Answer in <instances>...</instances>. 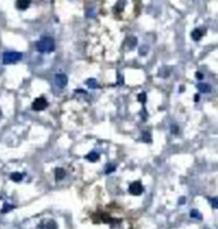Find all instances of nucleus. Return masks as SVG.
<instances>
[{"mask_svg":"<svg viewBox=\"0 0 218 229\" xmlns=\"http://www.w3.org/2000/svg\"><path fill=\"white\" fill-rule=\"evenodd\" d=\"M194 100L198 103V101H199V95H195V96H194Z\"/></svg>","mask_w":218,"mask_h":229,"instance_id":"24","label":"nucleus"},{"mask_svg":"<svg viewBox=\"0 0 218 229\" xmlns=\"http://www.w3.org/2000/svg\"><path fill=\"white\" fill-rule=\"evenodd\" d=\"M22 53L19 51H6L3 54V63L4 64H14L22 59Z\"/></svg>","mask_w":218,"mask_h":229,"instance_id":"2","label":"nucleus"},{"mask_svg":"<svg viewBox=\"0 0 218 229\" xmlns=\"http://www.w3.org/2000/svg\"><path fill=\"white\" fill-rule=\"evenodd\" d=\"M144 54H145V46H143L140 49V55H144Z\"/></svg>","mask_w":218,"mask_h":229,"instance_id":"23","label":"nucleus"},{"mask_svg":"<svg viewBox=\"0 0 218 229\" xmlns=\"http://www.w3.org/2000/svg\"><path fill=\"white\" fill-rule=\"evenodd\" d=\"M203 35H204V31L200 30V28H195V30L191 32V39L194 41H199L203 37Z\"/></svg>","mask_w":218,"mask_h":229,"instance_id":"7","label":"nucleus"},{"mask_svg":"<svg viewBox=\"0 0 218 229\" xmlns=\"http://www.w3.org/2000/svg\"><path fill=\"white\" fill-rule=\"evenodd\" d=\"M210 201H212V206L214 207V209H217L218 207V200L214 197V198H210Z\"/></svg>","mask_w":218,"mask_h":229,"instance_id":"20","label":"nucleus"},{"mask_svg":"<svg viewBox=\"0 0 218 229\" xmlns=\"http://www.w3.org/2000/svg\"><path fill=\"white\" fill-rule=\"evenodd\" d=\"M87 86L91 87V88H97L98 83H97V81L94 80V78H89V80H87Z\"/></svg>","mask_w":218,"mask_h":229,"instance_id":"12","label":"nucleus"},{"mask_svg":"<svg viewBox=\"0 0 218 229\" xmlns=\"http://www.w3.org/2000/svg\"><path fill=\"white\" fill-rule=\"evenodd\" d=\"M12 209H14V205L5 204V205L3 206V209H2V212H3V214H4V212H8V211H10Z\"/></svg>","mask_w":218,"mask_h":229,"instance_id":"14","label":"nucleus"},{"mask_svg":"<svg viewBox=\"0 0 218 229\" xmlns=\"http://www.w3.org/2000/svg\"><path fill=\"white\" fill-rule=\"evenodd\" d=\"M47 106H49V103L45 97H37V99H35V101L32 103V109L36 111L45 110Z\"/></svg>","mask_w":218,"mask_h":229,"instance_id":"3","label":"nucleus"},{"mask_svg":"<svg viewBox=\"0 0 218 229\" xmlns=\"http://www.w3.org/2000/svg\"><path fill=\"white\" fill-rule=\"evenodd\" d=\"M115 169H116V167L112 165V164H110V165H108L107 168H105V173H106V174H110L111 171H114Z\"/></svg>","mask_w":218,"mask_h":229,"instance_id":"17","label":"nucleus"},{"mask_svg":"<svg viewBox=\"0 0 218 229\" xmlns=\"http://www.w3.org/2000/svg\"><path fill=\"white\" fill-rule=\"evenodd\" d=\"M85 159L88 160V161L94 163V161H97V160L100 159V154H98V152H96V151H92V152H89V154H87Z\"/></svg>","mask_w":218,"mask_h":229,"instance_id":"9","label":"nucleus"},{"mask_svg":"<svg viewBox=\"0 0 218 229\" xmlns=\"http://www.w3.org/2000/svg\"><path fill=\"white\" fill-rule=\"evenodd\" d=\"M138 100H139L142 104H144L145 101H147V95H145V92H142V94L138 95Z\"/></svg>","mask_w":218,"mask_h":229,"instance_id":"15","label":"nucleus"},{"mask_svg":"<svg viewBox=\"0 0 218 229\" xmlns=\"http://www.w3.org/2000/svg\"><path fill=\"white\" fill-rule=\"evenodd\" d=\"M36 49L37 51L45 54V53H53L55 49V41L53 37H42L36 42Z\"/></svg>","mask_w":218,"mask_h":229,"instance_id":"1","label":"nucleus"},{"mask_svg":"<svg viewBox=\"0 0 218 229\" xmlns=\"http://www.w3.org/2000/svg\"><path fill=\"white\" fill-rule=\"evenodd\" d=\"M198 90L200 92H203V94H208V92L212 91V87H210L209 84H207V83H199L198 84Z\"/></svg>","mask_w":218,"mask_h":229,"instance_id":"10","label":"nucleus"},{"mask_svg":"<svg viewBox=\"0 0 218 229\" xmlns=\"http://www.w3.org/2000/svg\"><path fill=\"white\" fill-rule=\"evenodd\" d=\"M16 5L19 10H26L31 5V0H17Z\"/></svg>","mask_w":218,"mask_h":229,"instance_id":"6","label":"nucleus"},{"mask_svg":"<svg viewBox=\"0 0 218 229\" xmlns=\"http://www.w3.org/2000/svg\"><path fill=\"white\" fill-rule=\"evenodd\" d=\"M129 192L132 193L133 196H139L143 193V186L139 181H136V182H133L132 184L129 186Z\"/></svg>","mask_w":218,"mask_h":229,"instance_id":"4","label":"nucleus"},{"mask_svg":"<svg viewBox=\"0 0 218 229\" xmlns=\"http://www.w3.org/2000/svg\"><path fill=\"white\" fill-rule=\"evenodd\" d=\"M46 228L47 229H57V225H56L55 221H49V224L46 225Z\"/></svg>","mask_w":218,"mask_h":229,"instance_id":"19","label":"nucleus"},{"mask_svg":"<svg viewBox=\"0 0 218 229\" xmlns=\"http://www.w3.org/2000/svg\"><path fill=\"white\" fill-rule=\"evenodd\" d=\"M142 137H143L144 142H148V144H149V142H152V137H151V133L149 132H143Z\"/></svg>","mask_w":218,"mask_h":229,"instance_id":"13","label":"nucleus"},{"mask_svg":"<svg viewBox=\"0 0 218 229\" xmlns=\"http://www.w3.org/2000/svg\"><path fill=\"white\" fill-rule=\"evenodd\" d=\"M0 115H2V114H0Z\"/></svg>","mask_w":218,"mask_h":229,"instance_id":"25","label":"nucleus"},{"mask_svg":"<svg viewBox=\"0 0 218 229\" xmlns=\"http://www.w3.org/2000/svg\"><path fill=\"white\" fill-rule=\"evenodd\" d=\"M54 81H55V84L57 86V87L63 88V87H65V86L68 84V77L65 74H63V73H59V74L55 76Z\"/></svg>","mask_w":218,"mask_h":229,"instance_id":"5","label":"nucleus"},{"mask_svg":"<svg viewBox=\"0 0 218 229\" xmlns=\"http://www.w3.org/2000/svg\"><path fill=\"white\" fill-rule=\"evenodd\" d=\"M10 179L14 181V182H20L22 179H23V174L18 173V171H16V173H12L10 174Z\"/></svg>","mask_w":218,"mask_h":229,"instance_id":"11","label":"nucleus"},{"mask_svg":"<svg viewBox=\"0 0 218 229\" xmlns=\"http://www.w3.org/2000/svg\"><path fill=\"white\" fill-rule=\"evenodd\" d=\"M195 77H197L198 80H202V78H203V74H202L200 72H197V73H195Z\"/></svg>","mask_w":218,"mask_h":229,"instance_id":"22","label":"nucleus"},{"mask_svg":"<svg viewBox=\"0 0 218 229\" xmlns=\"http://www.w3.org/2000/svg\"><path fill=\"white\" fill-rule=\"evenodd\" d=\"M124 4H125V2H119V3H118V5L115 6V12H116V10L120 12L122 8H124Z\"/></svg>","mask_w":218,"mask_h":229,"instance_id":"18","label":"nucleus"},{"mask_svg":"<svg viewBox=\"0 0 218 229\" xmlns=\"http://www.w3.org/2000/svg\"><path fill=\"white\" fill-rule=\"evenodd\" d=\"M190 216H191V218L202 219V215H200V212H199L198 210H191V211H190Z\"/></svg>","mask_w":218,"mask_h":229,"instance_id":"16","label":"nucleus"},{"mask_svg":"<svg viewBox=\"0 0 218 229\" xmlns=\"http://www.w3.org/2000/svg\"><path fill=\"white\" fill-rule=\"evenodd\" d=\"M171 131H172V133H173V134H177V132H179V127H176V126H172V127H171Z\"/></svg>","mask_w":218,"mask_h":229,"instance_id":"21","label":"nucleus"},{"mask_svg":"<svg viewBox=\"0 0 218 229\" xmlns=\"http://www.w3.org/2000/svg\"><path fill=\"white\" fill-rule=\"evenodd\" d=\"M54 173H55V179H57V181H61L65 178V170L63 168H56L54 170Z\"/></svg>","mask_w":218,"mask_h":229,"instance_id":"8","label":"nucleus"}]
</instances>
